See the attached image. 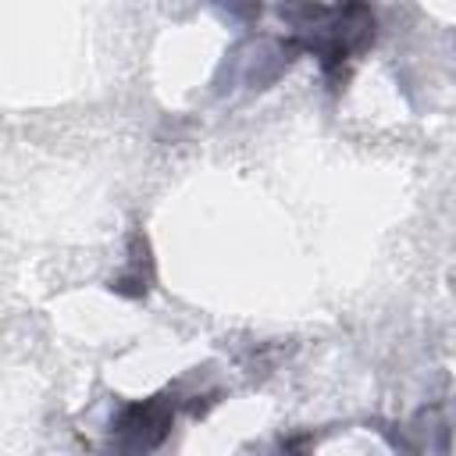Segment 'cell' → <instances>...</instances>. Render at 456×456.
Wrapping results in <instances>:
<instances>
[{
  "mask_svg": "<svg viewBox=\"0 0 456 456\" xmlns=\"http://www.w3.org/2000/svg\"><path fill=\"white\" fill-rule=\"evenodd\" d=\"M296 18L292 46L314 53L328 78L342 71L346 61H353L356 50H363L374 39V14L367 7H289L281 11Z\"/></svg>",
  "mask_w": 456,
  "mask_h": 456,
  "instance_id": "6da1fadb",
  "label": "cell"
},
{
  "mask_svg": "<svg viewBox=\"0 0 456 456\" xmlns=\"http://www.w3.org/2000/svg\"><path fill=\"white\" fill-rule=\"evenodd\" d=\"M175 410H178V399L171 392L125 403L110 420V438L125 452H146L167 438L175 424Z\"/></svg>",
  "mask_w": 456,
  "mask_h": 456,
  "instance_id": "7a4b0ae2",
  "label": "cell"
},
{
  "mask_svg": "<svg viewBox=\"0 0 456 456\" xmlns=\"http://www.w3.org/2000/svg\"><path fill=\"white\" fill-rule=\"evenodd\" d=\"M128 271H132V274L139 278V285H142V271H139V256H132V267H128ZM125 278H128V274H118V278L110 281V289H114V292H121V289H125ZM142 289H146V285H142Z\"/></svg>",
  "mask_w": 456,
  "mask_h": 456,
  "instance_id": "3957f363",
  "label": "cell"
}]
</instances>
